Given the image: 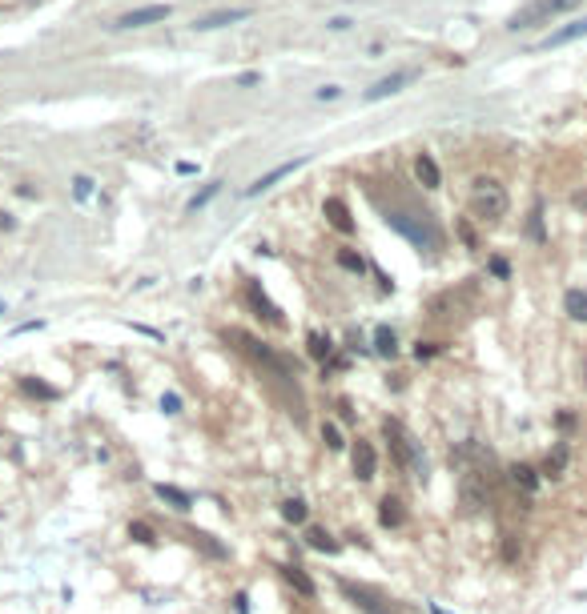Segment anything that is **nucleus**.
<instances>
[{"label": "nucleus", "mask_w": 587, "mask_h": 614, "mask_svg": "<svg viewBox=\"0 0 587 614\" xmlns=\"http://www.w3.org/2000/svg\"><path fill=\"white\" fill-rule=\"evenodd\" d=\"M387 225L394 229V233H402L406 241H414L418 249H438L443 245V233H438V225L431 221V213L387 209Z\"/></svg>", "instance_id": "f257e3e1"}, {"label": "nucleus", "mask_w": 587, "mask_h": 614, "mask_svg": "<svg viewBox=\"0 0 587 614\" xmlns=\"http://www.w3.org/2000/svg\"><path fill=\"white\" fill-rule=\"evenodd\" d=\"M382 438H387L394 470H399V474H414V470H418V446H414V438L406 434V426H402L399 418H387L382 422Z\"/></svg>", "instance_id": "f03ea898"}, {"label": "nucleus", "mask_w": 587, "mask_h": 614, "mask_svg": "<svg viewBox=\"0 0 587 614\" xmlns=\"http://www.w3.org/2000/svg\"><path fill=\"white\" fill-rule=\"evenodd\" d=\"M338 590L346 594V602H354L363 614H406V606L394 598H387L382 590L366 586V582H350V578H338Z\"/></svg>", "instance_id": "7ed1b4c3"}, {"label": "nucleus", "mask_w": 587, "mask_h": 614, "mask_svg": "<svg viewBox=\"0 0 587 614\" xmlns=\"http://www.w3.org/2000/svg\"><path fill=\"white\" fill-rule=\"evenodd\" d=\"M471 209H475L479 221H495L507 213V193H503V185L495 181H475V193H471Z\"/></svg>", "instance_id": "20e7f679"}, {"label": "nucleus", "mask_w": 587, "mask_h": 614, "mask_svg": "<svg viewBox=\"0 0 587 614\" xmlns=\"http://www.w3.org/2000/svg\"><path fill=\"white\" fill-rule=\"evenodd\" d=\"M491 498V486H487V474H479V470H467L459 482V506H462V514H475V510H483Z\"/></svg>", "instance_id": "39448f33"}, {"label": "nucleus", "mask_w": 587, "mask_h": 614, "mask_svg": "<svg viewBox=\"0 0 587 614\" xmlns=\"http://www.w3.org/2000/svg\"><path fill=\"white\" fill-rule=\"evenodd\" d=\"M579 0H539V4H531L527 13H519L507 28H531V25H543V21H551V16H563V13H571Z\"/></svg>", "instance_id": "423d86ee"}, {"label": "nucleus", "mask_w": 587, "mask_h": 614, "mask_svg": "<svg viewBox=\"0 0 587 614\" xmlns=\"http://www.w3.org/2000/svg\"><path fill=\"white\" fill-rule=\"evenodd\" d=\"M350 466H354V478H358V482H375L378 478V450H375V442L354 438V446H350Z\"/></svg>", "instance_id": "0eeeda50"}, {"label": "nucleus", "mask_w": 587, "mask_h": 614, "mask_svg": "<svg viewBox=\"0 0 587 614\" xmlns=\"http://www.w3.org/2000/svg\"><path fill=\"white\" fill-rule=\"evenodd\" d=\"M161 21H169V4H141V8H133V13H125L121 21H117V33H129V28H149V25H161Z\"/></svg>", "instance_id": "6e6552de"}, {"label": "nucleus", "mask_w": 587, "mask_h": 614, "mask_svg": "<svg viewBox=\"0 0 587 614\" xmlns=\"http://www.w3.org/2000/svg\"><path fill=\"white\" fill-rule=\"evenodd\" d=\"M414 76H418L414 69H399V73H390V76H382V81H375V85H370V88L363 93V100H366V105H375V100L394 97V93H402V88L411 85Z\"/></svg>", "instance_id": "1a4fd4ad"}, {"label": "nucleus", "mask_w": 587, "mask_h": 614, "mask_svg": "<svg viewBox=\"0 0 587 614\" xmlns=\"http://www.w3.org/2000/svg\"><path fill=\"white\" fill-rule=\"evenodd\" d=\"M306 161H310V157H294V161H282V165H274V169L262 173V177H258V181H253L250 189H246V197H262V193H270V189H274L278 181H286L290 173H298L302 165H306Z\"/></svg>", "instance_id": "9d476101"}, {"label": "nucleus", "mask_w": 587, "mask_h": 614, "mask_svg": "<svg viewBox=\"0 0 587 614\" xmlns=\"http://www.w3.org/2000/svg\"><path fill=\"white\" fill-rule=\"evenodd\" d=\"M250 16H253L250 4H241V8H217V13H210V16H201V21H193V28H198V33H213V28L241 25V21H250Z\"/></svg>", "instance_id": "9b49d317"}, {"label": "nucleus", "mask_w": 587, "mask_h": 614, "mask_svg": "<svg viewBox=\"0 0 587 614\" xmlns=\"http://www.w3.org/2000/svg\"><path fill=\"white\" fill-rule=\"evenodd\" d=\"M278 574H282V582H286V586H294V594H302V598H318V586H314V578L306 574V566L282 562V566H278Z\"/></svg>", "instance_id": "f8f14e48"}, {"label": "nucleus", "mask_w": 587, "mask_h": 614, "mask_svg": "<svg viewBox=\"0 0 587 614\" xmlns=\"http://www.w3.org/2000/svg\"><path fill=\"white\" fill-rule=\"evenodd\" d=\"M246 297H250V306L258 309V318H266L270 325H274V330H282V325H286V318H282V309H278L274 301H270V297H266L262 289H258V282H250V285H246Z\"/></svg>", "instance_id": "ddd939ff"}, {"label": "nucleus", "mask_w": 587, "mask_h": 614, "mask_svg": "<svg viewBox=\"0 0 587 614\" xmlns=\"http://www.w3.org/2000/svg\"><path fill=\"white\" fill-rule=\"evenodd\" d=\"M153 494H157L169 510H177V514H189V510H193V494L181 490V486H173V482H157V486H153Z\"/></svg>", "instance_id": "4468645a"}, {"label": "nucleus", "mask_w": 587, "mask_h": 614, "mask_svg": "<svg viewBox=\"0 0 587 614\" xmlns=\"http://www.w3.org/2000/svg\"><path fill=\"white\" fill-rule=\"evenodd\" d=\"M378 522L387 530H402L406 526V506H402L399 494H387L382 502H378Z\"/></svg>", "instance_id": "2eb2a0df"}, {"label": "nucleus", "mask_w": 587, "mask_h": 614, "mask_svg": "<svg viewBox=\"0 0 587 614\" xmlns=\"http://www.w3.org/2000/svg\"><path fill=\"white\" fill-rule=\"evenodd\" d=\"M587 37V16L583 21H571V25H563L555 28V33H547V37L539 40V49H563V45H571V40Z\"/></svg>", "instance_id": "dca6fc26"}, {"label": "nucleus", "mask_w": 587, "mask_h": 614, "mask_svg": "<svg viewBox=\"0 0 587 614\" xmlns=\"http://www.w3.org/2000/svg\"><path fill=\"white\" fill-rule=\"evenodd\" d=\"M414 177H418L423 189H438V185H443V169H438V161L431 157V153H418V157H414Z\"/></svg>", "instance_id": "f3484780"}, {"label": "nucleus", "mask_w": 587, "mask_h": 614, "mask_svg": "<svg viewBox=\"0 0 587 614\" xmlns=\"http://www.w3.org/2000/svg\"><path fill=\"white\" fill-rule=\"evenodd\" d=\"M567 462H571V446L567 442H555L551 446V454H547V462H543V478H563V470H567Z\"/></svg>", "instance_id": "a211bd4d"}, {"label": "nucleus", "mask_w": 587, "mask_h": 614, "mask_svg": "<svg viewBox=\"0 0 587 614\" xmlns=\"http://www.w3.org/2000/svg\"><path fill=\"white\" fill-rule=\"evenodd\" d=\"M507 474H511V482H515V486H519V490L527 494V498H531V494L539 490V482H543V474H539L535 466H527V462H515V466L507 470Z\"/></svg>", "instance_id": "6ab92c4d"}, {"label": "nucleus", "mask_w": 587, "mask_h": 614, "mask_svg": "<svg viewBox=\"0 0 587 614\" xmlns=\"http://www.w3.org/2000/svg\"><path fill=\"white\" fill-rule=\"evenodd\" d=\"M306 546L318 550V554H338V550H342V542H338L326 526H310V530H306Z\"/></svg>", "instance_id": "aec40b11"}, {"label": "nucleus", "mask_w": 587, "mask_h": 614, "mask_svg": "<svg viewBox=\"0 0 587 614\" xmlns=\"http://www.w3.org/2000/svg\"><path fill=\"white\" fill-rule=\"evenodd\" d=\"M326 217L338 233H354V221H350V209L342 205V197H326Z\"/></svg>", "instance_id": "412c9836"}, {"label": "nucleus", "mask_w": 587, "mask_h": 614, "mask_svg": "<svg viewBox=\"0 0 587 614\" xmlns=\"http://www.w3.org/2000/svg\"><path fill=\"white\" fill-rule=\"evenodd\" d=\"M189 538H193V546H198L205 558H217V562H222V558H229V550H225L213 534H205V530H189Z\"/></svg>", "instance_id": "4be33fe9"}, {"label": "nucleus", "mask_w": 587, "mask_h": 614, "mask_svg": "<svg viewBox=\"0 0 587 614\" xmlns=\"http://www.w3.org/2000/svg\"><path fill=\"white\" fill-rule=\"evenodd\" d=\"M21 390H25L28 398H37V402H61V390L49 386V381H40V378H21Z\"/></svg>", "instance_id": "5701e85b"}, {"label": "nucleus", "mask_w": 587, "mask_h": 614, "mask_svg": "<svg viewBox=\"0 0 587 614\" xmlns=\"http://www.w3.org/2000/svg\"><path fill=\"white\" fill-rule=\"evenodd\" d=\"M375 354L378 357H399V333L390 325H378L375 330Z\"/></svg>", "instance_id": "b1692460"}, {"label": "nucleus", "mask_w": 587, "mask_h": 614, "mask_svg": "<svg viewBox=\"0 0 587 614\" xmlns=\"http://www.w3.org/2000/svg\"><path fill=\"white\" fill-rule=\"evenodd\" d=\"M563 313L571 321H587V294L583 289H567V294H563Z\"/></svg>", "instance_id": "393cba45"}, {"label": "nucleus", "mask_w": 587, "mask_h": 614, "mask_svg": "<svg viewBox=\"0 0 587 614\" xmlns=\"http://www.w3.org/2000/svg\"><path fill=\"white\" fill-rule=\"evenodd\" d=\"M306 349H310V357H314V361H322V366L334 357V342H330L326 333H306Z\"/></svg>", "instance_id": "a878e982"}, {"label": "nucleus", "mask_w": 587, "mask_h": 614, "mask_svg": "<svg viewBox=\"0 0 587 614\" xmlns=\"http://www.w3.org/2000/svg\"><path fill=\"white\" fill-rule=\"evenodd\" d=\"M282 518H286L290 526H306V518H310V506L302 502V498H286V502H282Z\"/></svg>", "instance_id": "bb28decb"}, {"label": "nucleus", "mask_w": 587, "mask_h": 614, "mask_svg": "<svg viewBox=\"0 0 587 614\" xmlns=\"http://www.w3.org/2000/svg\"><path fill=\"white\" fill-rule=\"evenodd\" d=\"M523 558V538L519 534H511V530H503V562H519Z\"/></svg>", "instance_id": "cd10ccee"}, {"label": "nucleus", "mask_w": 587, "mask_h": 614, "mask_svg": "<svg viewBox=\"0 0 587 614\" xmlns=\"http://www.w3.org/2000/svg\"><path fill=\"white\" fill-rule=\"evenodd\" d=\"M338 265L346 273H366L370 265H366V257L363 253H354V249H338Z\"/></svg>", "instance_id": "c85d7f7f"}, {"label": "nucleus", "mask_w": 587, "mask_h": 614, "mask_svg": "<svg viewBox=\"0 0 587 614\" xmlns=\"http://www.w3.org/2000/svg\"><path fill=\"white\" fill-rule=\"evenodd\" d=\"M322 442H326V450H334V454L346 450V438L338 430V422H322Z\"/></svg>", "instance_id": "c756f323"}, {"label": "nucleus", "mask_w": 587, "mask_h": 614, "mask_svg": "<svg viewBox=\"0 0 587 614\" xmlns=\"http://www.w3.org/2000/svg\"><path fill=\"white\" fill-rule=\"evenodd\" d=\"M217 193H222V181H210V185H205V189H201V193H193V197H189V213L205 209V205H210V201H213V197H217Z\"/></svg>", "instance_id": "7c9ffc66"}, {"label": "nucleus", "mask_w": 587, "mask_h": 614, "mask_svg": "<svg viewBox=\"0 0 587 614\" xmlns=\"http://www.w3.org/2000/svg\"><path fill=\"white\" fill-rule=\"evenodd\" d=\"M129 538L141 542V546H153V542H157V530H153L149 522H129Z\"/></svg>", "instance_id": "2f4dec72"}, {"label": "nucleus", "mask_w": 587, "mask_h": 614, "mask_svg": "<svg viewBox=\"0 0 587 614\" xmlns=\"http://www.w3.org/2000/svg\"><path fill=\"white\" fill-rule=\"evenodd\" d=\"M527 237H531L535 245H543V241H547V233H543V209H539V205L531 209V217H527Z\"/></svg>", "instance_id": "473e14b6"}, {"label": "nucleus", "mask_w": 587, "mask_h": 614, "mask_svg": "<svg viewBox=\"0 0 587 614\" xmlns=\"http://www.w3.org/2000/svg\"><path fill=\"white\" fill-rule=\"evenodd\" d=\"M157 405H161V414H169V418H177V414L186 410V402H181V393H177V390H165Z\"/></svg>", "instance_id": "72a5a7b5"}, {"label": "nucleus", "mask_w": 587, "mask_h": 614, "mask_svg": "<svg viewBox=\"0 0 587 614\" xmlns=\"http://www.w3.org/2000/svg\"><path fill=\"white\" fill-rule=\"evenodd\" d=\"M438 349H443V345H438V342H423V337H418V342H414V349H411V354L418 357V361H431V357H435Z\"/></svg>", "instance_id": "f704fd0d"}, {"label": "nucleus", "mask_w": 587, "mask_h": 614, "mask_svg": "<svg viewBox=\"0 0 587 614\" xmlns=\"http://www.w3.org/2000/svg\"><path fill=\"white\" fill-rule=\"evenodd\" d=\"M73 193H76V201H89V197H93V177H76Z\"/></svg>", "instance_id": "c9c22d12"}, {"label": "nucleus", "mask_w": 587, "mask_h": 614, "mask_svg": "<svg viewBox=\"0 0 587 614\" xmlns=\"http://www.w3.org/2000/svg\"><path fill=\"white\" fill-rule=\"evenodd\" d=\"M487 265H491V273H495L499 282H507V277H511V265H507V261H503V257H491Z\"/></svg>", "instance_id": "e433bc0d"}, {"label": "nucleus", "mask_w": 587, "mask_h": 614, "mask_svg": "<svg viewBox=\"0 0 587 614\" xmlns=\"http://www.w3.org/2000/svg\"><path fill=\"white\" fill-rule=\"evenodd\" d=\"M350 25H354L350 16H330V21H326V28H330V33H346Z\"/></svg>", "instance_id": "4c0bfd02"}, {"label": "nucleus", "mask_w": 587, "mask_h": 614, "mask_svg": "<svg viewBox=\"0 0 587 614\" xmlns=\"http://www.w3.org/2000/svg\"><path fill=\"white\" fill-rule=\"evenodd\" d=\"M234 614H250V594H246V590L234 594Z\"/></svg>", "instance_id": "58836bf2"}, {"label": "nucleus", "mask_w": 587, "mask_h": 614, "mask_svg": "<svg viewBox=\"0 0 587 614\" xmlns=\"http://www.w3.org/2000/svg\"><path fill=\"white\" fill-rule=\"evenodd\" d=\"M459 237L467 241V249H479V241H475V229H471L467 221H459Z\"/></svg>", "instance_id": "ea45409f"}, {"label": "nucleus", "mask_w": 587, "mask_h": 614, "mask_svg": "<svg viewBox=\"0 0 587 614\" xmlns=\"http://www.w3.org/2000/svg\"><path fill=\"white\" fill-rule=\"evenodd\" d=\"M314 97H318V100H338V97H342V88H338V85H326V88H318Z\"/></svg>", "instance_id": "a19ab883"}, {"label": "nucleus", "mask_w": 587, "mask_h": 614, "mask_svg": "<svg viewBox=\"0 0 587 614\" xmlns=\"http://www.w3.org/2000/svg\"><path fill=\"white\" fill-rule=\"evenodd\" d=\"M33 330H45V321H40V318H33V321H21V325H16L13 333H33Z\"/></svg>", "instance_id": "79ce46f5"}, {"label": "nucleus", "mask_w": 587, "mask_h": 614, "mask_svg": "<svg viewBox=\"0 0 587 614\" xmlns=\"http://www.w3.org/2000/svg\"><path fill=\"white\" fill-rule=\"evenodd\" d=\"M258 81H262V73H241L238 76V88H253Z\"/></svg>", "instance_id": "37998d69"}, {"label": "nucleus", "mask_w": 587, "mask_h": 614, "mask_svg": "<svg viewBox=\"0 0 587 614\" xmlns=\"http://www.w3.org/2000/svg\"><path fill=\"white\" fill-rule=\"evenodd\" d=\"M555 422H559V430H571V426H575V414H571V410H563Z\"/></svg>", "instance_id": "c03bdc74"}, {"label": "nucleus", "mask_w": 587, "mask_h": 614, "mask_svg": "<svg viewBox=\"0 0 587 614\" xmlns=\"http://www.w3.org/2000/svg\"><path fill=\"white\" fill-rule=\"evenodd\" d=\"M13 225H16V221H13V213H0V229H13Z\"/></svg>", "instance_id": "a18cd8bd"}, {"label": "nucleus", "mask_w": 587, "mask_h": 614, "mask_svg": "<svg viewBox=\"0 0 587 614\" xmlns=\"http://www.w3.org/2000/svg\"><path fill=\"white\" fill-rule=\"evenodd\" d=\"M426 610H431V614H447L443 606H438V602H426Z\"/></svg>", "instance_id": "49530a36"}, {"label": "nucleus", "mask_w": 587, "mask_h": 614, "mask_svg": "<svg viewBox=\"0 0 587 614\" xmlns=\"http://www.w3.org/2000/svg\"><path fill=\"white\" fill-rule=\"evenodd\" d=\"M0 313H4V301H0Z\"/></svg>", "instance_id": "de8ad7c7"}]
</instances>
